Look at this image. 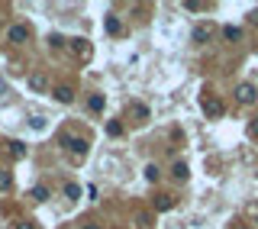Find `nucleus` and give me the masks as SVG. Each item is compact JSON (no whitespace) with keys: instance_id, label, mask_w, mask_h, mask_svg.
Returning <instances> with one entry per match:
<instances>
[{"instance_id":"nucleus-1","label":"nucleus","mask_w":258,"mask_h":229,"mask_svg":"<svg viewBox=\"0 0 258 229\" xmlns=\"http://www.w3.org/2000/svg\"><path fill=\"white\" fill-rule=\"evenodd\" d=\"M58 145H62L68 155H74V158H84V152H87V142L81 136H71V132H62V136H58Z\"/></svg>"},{"instance_id":"nucleus-2","label":"nucleus","mask_w":258,"mask_h":229,"mask_svg":"<svg viewBox=\"0 0 258 229\" xmlns=\"http://www.w3.org/2000/svg\"><path fill=\"white\" fill-rule=\"evenodd\" d=\"M200 110L207 113V119H220L223 113H226V107H223L220 97H213V94H203V97H200Z\"/></svg>"},{"instance_id":"nucleus-3","label":"nucleus","mask_w":258,"mask_h":229,"mask_svg":"<svg viewBox=\"0 0 258 229\" xmlns=\"http://www.w3.org/2000/svg\"><path fill=\"white\" fill-rule=\"evenodd\" d=\"M233 97L239 100L242 107H249V104H255V100H258V87H255V84H249V81H242V84H236Z\"/></svg>"},{"instance_id":"nucleus-4","label":"nucleus","mask_w":258,"mask_h":229,"mask_svg":"<svg viewBox=\"0 0 258 229\" xmlns=\"http://www.w3.org/2000/svg\"><path fill=\"white\" fill-rule=\"evenodd\" d=\"M6 42H13V45H23V42H29V26H23V23L10 26V29H6Z\"/></svg>"},{"instance_id":"nucleus-5","label":"nucleus","mask_w":258,"mask_h":229,"mask_svg":"<svg viewBox=\"0 0 258 229\" xmlns=\"http://www.w3.org/2000/svg\"><path fill=\"white\" fill-rule=\"evenodd\" d=\"M26 84H29L32 94H45V91H49V78H45L42 71H32V75L26 78Z\"/></svg>"},{"instance_id":"nucleus-6","label":"nucleus","mask_w":258,"mask_h":229,"mask_svg":"<svg viewBox=\"0 0 258 229\" xmlns=\"http://www.w3.org/2000/svg\"><path fill=\"white\" fill-rule=\"evenodd\" d=\"M71 52L81 58V62H91V55H94V49H91L87 39H71Z\"/></svg>"},{"instance_id":"nucleus-7","label":"nucleus","mask_w":258,"mask_h":229,"mask_svg":"<svg viewBox=\"0 0 258 229\" xmlns=\"http://www.w3.org/2000/svg\"><path fill=\"white\" fill-rule=\"evenodd\" d=\"M52 97H55L58 104H71V100H74V87L71 84H55V87H52Z\"/></svg>"},{"instance_id":"nucleus-8","label":"nucleus","mask_w":258,"mask_h":229,"mask_svg":"<svg viewBox=\"0 0 258 229\" xmlns=\"http://www.w3.org/2000/svg\"><path fill=\"white\" fill-rule=\"evenodd\" d=\"M152 207H155V213H168V210H174V197L171 194H158Z\"/></svg>"},{"instance_id":"nucleus-9","label":"nucleus","mask_w":258,"mask_h":229,"mask_svg":"<svg viewBox=\"0 0 258 229\" xmlns=\"http://www.w3.org/2000/svg\"><path fill=\"white\" fill-rule=\"evenodd\" d=\"M171 178H174V181H181V184H184V181L191 178V168H187L184 161H174V165H171Z\"/></svg>"},{"instance_id":"nucleus-10","label":"nucleus","mask_w":258,"mask_h":229,"mask_svg":"<svg viewBox=\"0 0 258 229\" xmlns=\"http://www.w3.org/2000/svg\"><path fill=\"white\" fill-rule=\"evenodd\" d=\"M210 32H213V26H210V23H207V26H197V29L191 32V39L200 45V42H207V39H210Z\"/></svg>"},{"instance_id":"nucleus-11","label":"nucleus","mask_w":258,"mask_h":229,"mask_svg":"<svg viewBox=\"0 0 258 229\" xmlns=\"http://www.w3.org/2000/svg\"><path fill=\"white\" fill-rule=\"evenodd\" d=\"M223 39H226V42H239L242 29H239V26H223Z\"/></svg>"},{"instance_id":"nucleus-12","label":"nucleus","mask_w":258,"mask_h":229,"mask_svg":"<svg viewBox=\"0 0 258 229\" xmlns=\"http://www.w3.org/2000/svg\"><path fill=\"white\" fill-rule=\"evenodd\" d=\"M104 104H107L104 94H91V97H87V107H91V113H100V110H104Z\"/></svg>"},{"instance_id":"nucleus-13","label":"nucleus","mask_w":258,"mask_h":229,"mask_svg":"<svg viewBox=\"0 0 258 229\" xmlns=\"http://www.w3.org/2000/svg\"><path fill=\"white\" fill-rule=\"evenodd\" d=\"M129 113H132L139 123H142V119H148V107L145 104H129Z\"/></svg>"},{"instance_id":"nucleus-14","label":"nucleus","mask_w":258,"mask_h":229,"mask_svg":"<svg viewBox=\"0 0 258 229\" xmlns=\"http://www.w3.org/2000/svg\"><path fill=\"white\" fill-rule=\"evenodd\" d=\"M6 145H10V155H13V158H23V155H26V142H19V139H10Z\"/></svg>"},{"instance_id":"nucleus-15","label":"nucleus","mask_w":258,"mask_h":229,"mask_svg":"<svg viewBox=\"0 0 258 229\" xmlns=\"http://www.w3.org/2000/svg\"><path fill=\"white\" fill-rule=\"evenodd\" d=\"M32 200H36V204H45V200H49V187L36 184V187H32Z\"/></svg>"},{"instance_id":"nucleus-16","label":"nucleus","mask_w":258,"mask_h":229,"mask_svg":"<svg viewBox=\"0 0 258 229\" xmlns=\"http://www.w3.org/2000/svg\"><path fill=\"white\" fill-rule=\"evenodd\" d=\"M120 29H123V23H120V16H107V32H110V36H120Z\"/></svg>"},{"instance_id":"nucleus-17","label":"nucleus","mask_w":258,"mask_h":229,"mask_svg":"<svg viewBox=\"0 0 258 229\" xmlns=\"http://www.w3.org/2000/svg\"><path fill=\"white\" fill-rule=\"evenodd\" d=\"M142 174H145V181H152V184H155V181H158V178H161V171H158V165H145V168H142Z\"/></svg>"},{"instance_id":"nucleus-18","label":"nucleus","mask_w":258,"mask_h":229,"mask_svg":"<svg viewBox=\"0 0 258 229\" xmlns=\"http://www.w3.org/2000/svg\"><path fill=\"white\" fill-rule=\"evenodd\" d=\"M13 187V174L10 171H0V194H6Z\"/></svg>"},{"instance_id":"nucleus-19","label":"nucleus","mask_w":258,"mask_h":229,"mask_svg":"<svg viewBox=\"0 0 258 229\" xmlns=\"http://www.w3.org/2000/svg\"><path fill=\"white\" fill-rule=\"evenodd\" d=\"M65 197H68V200H78V197H81V187L74 184V181H68V184H65Z\"/></svg>"},{"instance_id":"nucleus-20","label":"nucleus","mask_w":258,"mask_h":229,"mask_svg":"<svg viewBox=\"0 0 258 229\" xmlns=\"http://www.w3.org/2000/svg\"><path fill=\"white\" fill-rule=\"evenodd\" d=\"M49 45H52V49H62V45H65V36H58V32H52V36H49Z\"/></svg>"},{"instance_id":"nucleus-21","label":"nucleus","mask_w":258,"mask_h":229,"mask_svg":"<svg viewBox=\"0 0 258 229\" xmlns=\"http://www.w3.org/2000/svg\"><path fill=\"white\" fill-rule=\"evenodd\" d=\"M135 223H139V226H152V213H145V210H142L139 217H135Z\"/></svg>"},{"instance_id":"nucleus-22","label":"nucleus","mask_w":258,"mask_h":229,"mask_svg":"<svg viewBox=\"0 0 258 229\" xmlns=\"http://www.w3.org/2000/svg\"><path fill=\"white\" fill-rule=\"evenodd\" d=\"M107 132H110V136H120V132H123V126L113 119V123H107Z\"/></svg>"},{"instance_id":"nucleus-23","label":"nucleus","mask_w":258,"mask_h":229,"mask_svg":"<svg viewBox=\"0 0 258 229\" xmlns=\"http://www.w3.org/2000/svg\"><path fill=\"white\" fill-rule=\"evenodd\" d=\"M184 6H187V10H194V13H197V10H207V3H197V0H187Z\"/></svg>"},{"instance_id":"nucleus-24","label":"nucleus","mask_w":258,"mask_h":229,"mask_svg":"<svg viewBox=\"0 0 258 229\" xmlns=\"http://www.w3.org/2000/svg\"><path fill=\"white\" fill-rule=\"evenodd\" d=\"M249 136H252V139H258V116L252 119V123H249Z\"/></svg>"},{"instance_id":"nucleus-25","label":"nucleus","mask_w":258,"mask_h":229,"mask_svg":"<svg viewBox=\"0 0 258 229\" xmlns=\"http://www.w3.org/2000/svg\"><path fill=\"white\" fill-rule=\"evenodd\" d=\"M13 229H36V223H29V220H23V223H16Z\"/></svg>"},{"instance_id":"nucleus-26","label":"nucleus","mask_w":258,"mask_h":229,"mask_svg":"<svg viewBox=\"0 0 258 229\" xmlns=\"http://www.w3.org/2000/svg\"><path fill=\"white\" fill-rule=\"evenodd\" d=\"M249 23H252V26H258V6H255L252 13H249Z\"/></svg>"},{"instance_id":"nucleus-27","label":"nucleus","mask_w":258,"mask_h":229,"mask_svg":"<svg viewBox=\"0 0 258 229\" xmlns=\"http://www.w3.org/2000/svg\"><path fill=\"white\" fill-rule=\"evenodd\" d=\"M81 229H100V223H84Z\"/></svg>"}]
</instances>
